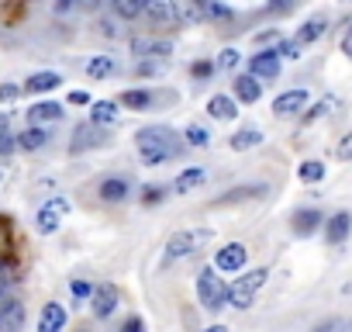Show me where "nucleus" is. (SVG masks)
Here are the masks:
<instances>
[{
  "instance_id": "f257e3e1",
  "label": "nucleus",
  "mask_w": 352,
  "mask_h": 332,
  "mask_svg": "<svg viewBox=\"0 0 352 332\" xmlns=\"http://www.w3.org/2000/svg\"><path fill=\"white\" fill-rule=\"evenodd\" d=\"M135 149H138L145 166H162L166 159H176L184 152V138L169 125H145L135 135Z\"/></svg>"
},
{
  "instance_id": "f03ea898",
  "label": "nucleus",
  "mask_w": 352,
  "mask_h": 332,
  "mask_svg": "<svg viewBox=\"0 0 352 332\" xmlns=\"http://www.w3.org/2000/svg\"><path fill=\"white\" fill-rule=\"evenodd\" d=\"M214 239L211 229H187V232H176L169 236L166 242V260H184V256H194L197 249H204L208 242Z\"/></svg>"
},
{
  "instance_id": "7ed1b4c3",
  "label": "nucleus",
  "mask_w": 352,
  "mask_h": 332,
  "mask_svg": "<svg viewBox=\"0 0 352 332\" xmlns=\"http://www.w3.org/2000/svg\"><path fill=\"white\" fill-rule=\"evenodd\" d=\"M197 298L208 311H218V308L228 304V287H225L221 277H214V267H204L197 273Z\"/></svg>"
},
{
  "instance_id": "20e7f679",
  "label": "nucleus",
  "mask_w": 352,
  "mask_h": 332,
  "mask_svg": "<svg viewBox=\"0 0 352 332\" xmlns=\"http://www.w3.org/2000/svg\"><path fill=\"white\" fill-rule=\"evenodd\" d=\"M266 270H249V273H242L232 287H228V304L232 308H239V311H245L249 304H252V298H256V291L266 284Z\"/></svg>"
},
{
  "instance_id": "39448f33",
  "label": "nucleus",
  "mask_w": 352,
  "mask_h": 332,
  "mask_svg": "<svg viewBox=\"0 0 352 332\" xmlns=\"http://www.w3.org/2000/svg\"><path fill=\"white\" fill-rule=\"evenodd\" d=\"M69 215V201L66 198H52L49 205H42L38 208V218H35V225H38V232H56L59 225H63V218Z\"/></svg>"
},
{
  "instance_id": "423d86ee",
  "label": "nucleus",
  "mask_w": 352,
  "mask_h": 332,
  "mask_svg": "<svg viewBox=\"0 0 352 332\" xmlns=\"http://www.w3.org/2000/svg\"><path fill=\"white\" fill-rule=\"evenodd\" d=\"M100 145H107V135H104V128L100 125H94V121H87V125H76V132H73V152H87V149H100Z\"/></svg>"
},
{
  "instance_id": "0eeeda50",
  "label": "nucleus",
  "mask_w": 352,
  "mask_h": 332,
  "mask_svg": "<svg viewBox=\"0 0 352 332\" xmlns=\"http://www.w3.org/2000/svg\"><path fill=\"white\" fill-rule=\"evenodd\" d=\"M245 256H249V249H245L242 242H228V246H221V249H218L214 267H218L221 273H239V270L245 267Z\"/></svg>"
},
{
  "instance_id": "6e6552de",
  "label": "nucleus",
  "mask_w": 352,
  "mask_h": 332,
  "mask_svg": "<svg viewBox=\"0 0 352 332\" xmlns=\"http://www.w3.org/2000/svg\"><path fill=\"white\" fill-rule=\"evenodd\" d=\"M249 73L256 80H276L280 76V52H256L249 59Z\"/></svg>"
},
{
  "instance_id": "1a4fd4ad",
  "label": "nucleus",
  "mask_w": 352,
  "mask_h": 332,
  "mask_svg": "<svg viewBox=\"0 0 352 332\" xmlns=\"http://www.w3.org/2000/svg\"><path fill=\"white\" fill-rule=\"evenodd\" d=\"M25 325V304L18 298L0 301V332H21Z\"/></svg>"
},
{
  "instance_id": "9d476101",
  "label": "nucleus",
  "mask_w": 352,
  "mask_h": 332,
  "mask_svg": "<svg viewBox=\"0 0 352 332\" xmlns=\"http://www.w3.org/2000/svg\"><path fill=\"white\" fill-rule=\"evenodd\" d=\"M349 232H352V215H349V211H338V215H331V218L324 222V239H328V246H342V242L349 239Z\"/></svg>"
},
{
  "instance_id": "9b49d317",
  "label": "nucleus",
  "mask_w": 352,
  "mask_h": 332,
  "mask_svg": "<svg viewBox=\"0 0 352 332\" xmlns=\"http://www.w3.org/2000/svg\"><path fill=\"white\" fill-rule=\"evenodd\" d=\"M304 107H307V90H287L273 101V114H280V118H290Z\"/></svg>"
},
{
  "instance_id": "f8f14e48",
  "label": "nucleus",
  "mask_w": 352,
  "mask_h": 332,
  "mask_svg": "<svg viewBox=\"0 0 352 332\" xmlns=\"http://www.w3.org/2000/svg\"><path fill=\"white\" fill-rule=\"evenodd\" d=\"M94 315L97 318H107V315H114V308H118V287L114 284H100V287H94Z\"/></svg>"
},
{
  "instance_id": "ddd939ff",
  "label": "nucleus",
  "mask_w": 352,
  "mask_h": 332,
  "mask_svg": "<svg viewBox=\"0 0 352 332\" xmlns=\"http://www.w3.org/2000/svg\"><path fill=\"white\" fill-rule=\"evenodd\" d=\"M63 325H66V308L49 301L38 315V332H63Z\"/></svg>"
},
{
  "instance_id": "4468645a",
  "label": "nucleus",
  "mask_w": 352,
  "mask_h": 332,
  "mask_svg": "<svg viewBox=\"0 0 352 332\" xmlns=\"http://www.w3.org/2000/svg\"><path fill=\"white\" fill-rule=\"evenodd\" d=\"M328 32V18L324 14H314V18H307L304 25H300V32H297V45H311V42H318L321 35Z\"/></svg>"
},
{
  "instance_id": "2eb2a0df",
  "label": "nucleus",
  "mask_w": 352,
  "mask_h": 332,
  "mask_svg": "<svg viewBox=\"0 0 352 332\" xmlns=\"http://www.w3.org/2000/svg\"><path fill=\"white\" fill-rule=\"evenodd\" d=\"M259 97H263V87H259V80H256L252 73H245V76L235 80V101H242V104H256Z\"/></svg>"
},
{
  "instance_id": "dca6fc26",
  "label": "nucleus",
  "mask_w": 352,
  "mask_h": 332,
  "mask_svg": "<svg viewBox=\"0 0 352 332\" xmlns=\"http://www.w3.org/2000/svg\"><path fill=\"white\" fill-rule=\"evenodd\" d=\"M208 114H211V118H218V121H232V118L239 114V104H235V97L214 94V97L208 101Z\"/></svg>"
},
{
  "instance_id": "f3484780",
  "label": "nucleus",
  "mask_w": 352,
  "mask_h": 332,
  "mask_svg": "<svg viewBox=\"0 0 352 332\" xmlns=\"http://www.w3.org/2000/svg\"><path fill=\"white\" fill-rule=\"evenodd\" d=\"M173 18L184 25H197V21H204V11L197 0H173Z\"/></svg>"
},
{
  "instance_id": "a211bd4d",
  "label": "nucleus",
  "mask_w": 352,
  "mask_h": 332,
  "mask_svg": "<svg viewBox=\"0 0 352 332\" xmlns=\"http://www.w3.org/2000/svg\"><path fill=\"white\" fill-rule=\"evenodd\" d=\"M204 180H208V174L201 170V166H187V170H184L180 177H176V180H173V191H176V194H187V191H194V187H201Z\"/></svg>"
},
{
  "instance_id": "6ab92c4d",
  "label": "nucleus",
  "mask_w": 352,
  "mask_h": 332,
  "mask_svg": "<svg viewBox=\"0 0 352 332\" xmlns=\"http://www.w3.org/2000/svg\"><path fill=\"white\" fill-rule=\"evenodd\" d=\"M59 118H63V104H56V101H42V104H35V107L28 111V121H32V125L59 121Z\"/></svg>"
},
{
  "instance_id": "aec40b11",
  "label": "nucleus",
  "mask_w": 352,
  "mask_h": 332,
  "mask_svg": "<svg viewBox=\"0 0 352 332\" xmlns=\"http://www.w3.org/2000/svg\"><path fill=\"white\" fill-rule=\"evenodd\" d=\"M128 194H131V187H128V180H124V177H111V180H104V184H100V198H104L107 205L124 201Z\"/></svg>"
},
{
  "instance_id": "412c9836",
  "label": "nucleus",
  "mask_w": 352,
  "mask_h": 332,
  "mask_svg": "<svg viewBox=\"0 0 352 332\" xmlns=\"http://www.w3.org/2000/svg\"><path fill=\"white\" fill-rule=\"evenodd\" d=\"M318 222H324V218H321V211L304 208V211H297V215H294V232H297V236H311V232L318 229Z\"/></svg>"
},
{
  "instance_id": "4be33fe9",
  "label": "nucleus",
  "mask_w": 352,
  "mask_h": 332,
  "mask_svg": "<svg viewBox=\"0 0 352 332\" xmlns=\"http://www.w3.org/2000/svg\"><path fill=\"white\" fill-rule=\"evenodd\" d=\"M59 83H63L59 73H35V76H28L25 90H32V94H45V90H56Z\"/></svg>"
},
{
  "instance_id": "5701e85b",
  "label": "nucleus",
  "mask_w": 352,
  "mask_h": 332,
  "mask_svg": "<svg viewBox=\"0 0 352 332\" xmlns=\"http://www.w3.org/2000/svg\"><path fill=\"white\" fill-rule=\"evenodd\" d=\"M142 11L152 21H173V0H142Z\"/></svg>"
},
{
  "instance_id": "b1692460",
  "label": "nucleus",
  "mask_w": 352,
  "mask_h": 332,
  "mask_svg": "<svg viewBox=\"0 0 352 332\" xmlns=\"http://www.w3.org/2000/svg\"><path fill=\"white\" fill-rule=\"evenodd\" d=\"M90 121L94 125H114L118 121V104L114 101H97L94 111H90Z\"/></svg>"
},
{
  "instance_id": "393cba45",
  "label": "nucleus",
  "mask_w": 352,
  "mask_h": 332,
  "mask_svg": "<svg viewBox=\"0 0 352 332\" xmlns=\"http://www.w3.org/2000/svg\"><path fill=\"white\" fill-rule=\"evenodd\" d=\"M256 145H263V132H259V128H242V132L232 135V149H235V152L256 149Z\"/></svg>"
},
{
  "instance_id": "a878e982",
  "label": "nucleus",
  "mask_w": 352,
  "mask_h": 332,
  "mask_svg": "<svg viewBox=\"0 0 352 332\" xmlns=\"http://www.w3.org/2000/svg\"><path fill=\"white\" fill-rule=\"evenodd\" d=\"M121 104L131 107V111H142V107L155 104V94H148V90H124L121 94Z\"/></svg>"
},
{
  "instance_id": "bb28decb",
  "label": "nucleus",
  "mask_w": 352,
  "mask_h": 332,
  "mask_svg": "<svg viewBox=\"0 0 352 332\" xmlns=\"http://www.w3.org/2000/svg\"><path fill=\"white\" fill-rule=\"evenodd\" d=\"M45 142H49V135H45V132H42L38 125H32L28 132H21V135H18V145H21V149H28V152L42 149Z\"/></svg>"
},
{
  "instance_id": "cd10ccee",
  "label": "nucleus",
  "mask_w": 352,
  "mask_h": 332,
  "mask_svg": "<svg viewBox=\"0 0 352 332\" xmlns=\"http://www.w3.org/2000/svg\"><path fill=\"white\" fill-rule=\"evenodd\" d=\"M297 177H300L304 184H318V180H324V163H318V159L300 163V166H297Z\"/></svg>"
},
{
  "instance_id": "c85d7f7f",
  "label": "nucleus",
  "mask_w": 352,
  "mask_h": 332,
  "mask_svg": "<svg viewBox=\"0 0 352 332\" xmlns=\"http://www.w3.org/2000/svg\"><path fill=\"white\" fill-rule=\"evenodd\" d=\"M197 4H201L208 21H232V11L221 4V0H197Z\"/></svg>"
},
{
  "instance_id": "c756f323",
  "label": "nucleus",
  "mask_w": 352,
  "mask_h": 332,
  "mask_svg": "<svg viewBox=\"0 0 352 332\" xmlns=\"http://www.w3.org/2000/svg\"><path fill=\"white\" fill-rule=\"evenodd\" d=\"M87 73H90L94 80H104V76L114 73V59H111V56H94V59L87 63Z\"/></svg>"
},
{
  "instance_id": "7c9ffc66",
  "label": "nucleus",
  "mask_w": 352,
  "mask_h": 332,
  "mask_svg": "<svg viewBox=\"0 0 352 332\" xmlns=\"http://www.w3.org/2000/svg\"><path fill=\"white\" fill-rule=\"evenodd\" d=\"M338 111V97H324V101H318L307 114H304V121L311 125V121H318V118H328V114H335Z\"/></svg>"
},
{
  "instance_id": "2f4dec72",
  "label": "nucleus",
  "mask_w": 352,
  "mask_h": 332,
  "mask_svg": "<svg viewBox=\"0 0 352 332\" xmlns=\"http://www.w3.org/2000/svg\"><path fill=\"white\" fill-rule=\"evenodd\" d=\"M311 332H352V318H342V315H331L324 322H318Z\"/></svg>"
},
{
  "instance_id": "473e14b6",
  "label": "nucleus",
  "mask_w": 352,
  "mask_h": 332,
  "mask_svg": "<svg viewBox=\"0 0 352 332\" xmlns=\"http://www.w3.org/2000/svg\"><path fill=\"white\" fill-rule=\"evenodd\" d=\"M11 249H14V225H11V218L0 215V260H4Z\"/></svg>"
},
{
  "instance_id": "72a5a7b5",
  "label": "nucleus",
  "mask_w": 352,
  "mask_h": 332,
  "mask_svg": "<svg viewBox=\"0 0 352 332\" xmlns=\"http://www.w3.org/2000/svg\"><path fill=\"white\" fill-rule=\"evenodd\" d=\"M263 194V187H235V191H228L225 198H218L214 205H235V201H245V198H259Z\"/></svg>"
},
{
  "instance_id": "f704fd0d",
  "label": "nucleus",
  "mask_w": 352,
  "mask_h": 332,
  "mask_svg": "<svg viewBox=\"0 0 352 332\" xmlns=\"http://www.w3.org/2000/svg\"><path fill=\"white\" fill-rule=\"evenodd\" d=\"M184 138H187V145H194V149H204V145H208V138H211V135H208V132H204V128H201V125H190V128H187V135H184Z\"/></svg>"
},
{
  "instance_id": "c9c22d12",
  "label": "nucleus",
  "mask_w": 352,
  "mask_h": 332,
  "mask_svg": "<svg viewBox=\"0 0 352 332\" xmlns=\"http://www.w3.org/2000/svg\"><path fill=\"white\" fill-rule=\"evenodd\" d=\"M14 149H18V135H11L8 125L0 121V156H11Z\"/></svg>"
},
{
  "instance_id": "e433bc0d",
  "label": "nucleus",
  "mask_w": 352,
  "mask_h": 332,
  "mask_svg": "<svg viewBox=\"0 0 352 332\" xmlns=\"http://www.w3.org/2000/svg\"><path fill=\"white\" fill-rule=\"evenodd\" d=\"M114 4V11L121 14V18H135L138 11H142V0H111Z\"/></svg>"
},
{
  "instance_id": "4c0bfd02",
  "label": "nucleus",
  "mask_w": 352,
  "mask_h": 332,
  "mask_svg": "<svg viewBox=\"0 0 352 332\" xmlns=\"http://www.w3.org/2000/svg\"><path fill=\"white\" fill-rule=\"evenodd\" d=\"M239 66V52L235 49H221V56H218V70H235Z\"/></svg>"
},
{
  "instance_id": "58836bf2",
  "label": "nucleus",
  "mask_w": 352,
  "mask_h": 332,
  "mask_svg": "<svg viewBox=\"0 0 352 332\" xmlns=\"http://www.w3.org/2000/svg\"><path fill=\"white\" fill-rule=\"evenodd\" d=\"M280 59H300V52H304V45H297V42H283L280 49Z\"/></svg>"
},
{
  "instance_id": "ea45409f",
  "label": "nucleus",
  "mask_w": 352,
  "mask_h": 332,
  "mask_svg": "<svg viewBox=\"0 0 352 332\" xmlns=\"http://www.w3.org/2000/svg\"><path fill=\"white\" fill-rule=\"evenodd\" d=\"M69 291H73V298H90V294H94V287H90L87 280H73Z\"/></svg>"
},
{
  "instance_id": "a19ab883",
  "label": "nucleus",
  "mask_w": 352,
  "mask_h": 332,
  "mask_svg": "<svg viewBox=\"0 0 352 332\" xmlns=\"http://www.w3.org/2000/svg\"><path fill=\"white\" fill-rule=\"evenodd\" d=\"M294 4H300V0H276V4L266 8V14H283V11H290Z\"/></svg>"
},
{
  "instance_id": "79ce46f5",
  "label": "nucleus",
  "mask_w": 352,
  "mask_h": 332,
  "mask_svg": "<svg viewBox=\"0 0 352 332\" xmlns=\"http://www.w3.org/2000/svg\"><path fill=\"white\" fill-rule=\"evenodd\" d=\"M121 332H145V322H142L138 315H131V318H124V325H121Z\"/></svg>"
},
{
  "instance_id": "37998d69",
  "label": "nucleus",
  "mask_w": 352,
  "mask_h": 332,
  "mask_svg": "<svg viewBox=\"0 0 352 332\" xmlns=\"http://www.w3.org/2000/svg\"><path fill=\"white\" fill-rule=\"evenodd\" d=\"M335 152H338V159H352V132L338 142V149H335Z\"/></svg>"
},
{
  "instance_id": "c03bdc74",
  "label": "nucleus",
  "mask_w": 352,
  "mask_h": 332,
  "mask_svg": "<svg viewBox=\"0 0 352 332\" xmlns=\"http://www.w3.org/2000/svg\"><path fill=\"white\" fill-rule=\"evenodd\" d=\"M211 73H214V63H208V59H204V63H194V76H197V80H204V76H211Z\"/></svg>"
},
{
  "instance_id": "a18cd8bd",
  "label": "nucleus",
  "mask_w": 352,
  "mask_h": 332,
  "mask_svg": "<svg viewBox=\"0 0 352 332\" xmlns=\"http://www.w3.org/2000/svg\"><path fill=\"white\" fill-rule=\"evenodd\" d=\"M14 277H11V270L4 267V260H0V298H4V291H8V284H11Z\"/></svg>"
},
{
  "instance_id": "49530a36",
  "label": "nucleus",
  "mask_w": 352,
  "mask_h": 332,
  "mask_svg": "<svg viewBox=\"0 0 352 332\" xmlns=\"http://www.w3.org/2000/svg\"><path fill=\"white\" fill-rule=\"evenodd\" d=\"M159 198H162V187H145V198H142V201H145V205H155Z\"/></svg>"
},
{
  "instance_id": "de8ad7c7",
  "label": "nucleus",
  "mask_w": 352,
  "mask_h": 332,
  "mask_svg": "<svg viewBox=\"0 0 352 332\" xmlns=\"http://www.w3.org/2000/svg\"><path fill=\"white\" fill-rule=\"evenodd\" d=\"M342 52H345V56L352 59V25H349V32L342 35Z\"/></svg>"
},
{
  "instance_id": "09e8293b",
  "label": "nucleus",
  "mask_w": 352,
  "mask_h": 332,
  "mask_svg": "<svg viewBox=\"0 0 352 332\" xmlns=\"http://www.w3.org/2000/svg\"><path fill=\"white\" fill-rule=\"evenodd\" d=\"M18 94H21L18 87H0V101H14Z\"/></svg>"
},
{
  "instance_id": "8fccbe9b",
  "label": "nucleus",
  "mask_w": 352,
  "mask_h": 332,
  "mask_svg": "<svg viewBox=\"0 0 352 332\" xmlns=\"http://www.w3.org/2000/svg\"><path fill=\"white\" fill-rule=\"evenodd\" d=\"M256 42H259V45H266V42H280V35H276V32H263V35H256Z\"/></svg>"
},
{
  "instance_id": "3c124183",
  "label": "nucleus",
  "mask_w": 352,
  "mask_h": 332,
  "mask_svg": "<svg viewBox=\"0 0 352 332\" xmlns=\"http://www.w3.org/2000/svg\"><path fill=\"white\" fill-rule=\"evenodd\" d=\"M69 104H90V97H87L83 90H73V94H69Z\"/></svg>"
},
{
  "instance_id": "603ef678",
  "label": "nucleus",
  "mask_w": 352,
  "mask_h": 332,
  "mask_svg": "<svg viewBox=\"0 0 352 332\" xmlns=\"http://www.w3.org/2000/svg\"><path fill=\"white\" fill-rule=\"evenodd\" d=\"M76 4V0H56V11H69Z\"/></svg>"
},
{
  "instance_id": "864d4df0",
  "label": "nucleus",
  "mask_w": 352,
  "mask_h": 332,
  "mask_svg": "<svg viewBox=\"0 0 352 332\" xmlns=\"http://www.w3.org/2000/svg\"><path fill=\"white\" fill-rule=\"evenodd\" d=\"M80 8H97V0H80Z\"/></svg>"
},
{
  "instance_id": "5fc2aeb1",
  "label": "nucleus",
  "mask_w": 352,
  "mask_h": 332,
  "mask_svg": "<svg viewBox=\"0 0 352 332\" xmlns=\"http://www.w3.org/2000/svg\"><path fill=\"white\" fill-rule=\"evenodd\" d=\"M204 332H228L225 325H211V329H204Z\"/></svg>"
}]
</instances>
